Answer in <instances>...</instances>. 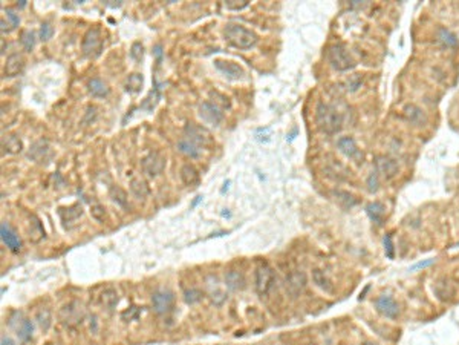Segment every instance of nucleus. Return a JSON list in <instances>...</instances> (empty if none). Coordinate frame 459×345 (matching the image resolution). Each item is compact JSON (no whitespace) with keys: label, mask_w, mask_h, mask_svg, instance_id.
<instances>
[{"label":"nucleus","mask_w":459,"mask_h":345,"mask_svg":"<svg viewBox=\"0 0 459 345\" xmlns=\"http://www.w3.org/2000/svg\"><path fill=\"white\" fill-rule=\"evenodd\" d=\"M316 123L321 132L332 135V133H337L341 129L343 118H341V115L338 114L335 108L320 101L316 109Z\"/></svg>","instance_id":"nucleus-1"},{"label":"nucleus","mask_w":459,"mask_h":345,"mask_svg":"<svg viewBox=\"0 0 459 345\" xmlns=\"http://www.w3.org/2000/svg\"><path fill=\"white\" fill-rule=\"evenodd\" d=\"M223 34H225L227 42L233 45L234 48H239V49H250V48L254 46L259 40V37L254 31H251L239 23L227 25L225 30H223Z\"/></svg>","instance_id":"nucleus-2"},{"label":"nucleus","mask_w":459,"mask_h":345,"mask_svg":"<svg viewBox=\"0 0 459 345\" xmlns=\"http://www.w3.org/2000/svg\"><path fill=\"white\" fill-rule=\"evenodd\" d=\"M86 318V309L80 301H71L64 304L60 312H58V319L67 329H74L77 325H80Z\"/></svg>","instance_id":"nucleus-3"},{"label":"nucleus","mask_w":459,"mask_h":345,"mask_svg":"<svg viewBox=\"0 0 459 345\" xmlns=\"http://www.w3.org/2000/svg\"><path fill=\"white\" fill-rule=\"evenodd\" d=\"M326 57H328V62L329 65L334 68L335 71H349L352 69L355 66V62L354 59L350 57L349 51L343 45L340 43H335V45H331L328 48V52H326Z\"/></svg>","instance_id":"nucleus-4"},{"label":"nucleus","mask_w":459,"mask_h":345,"mask_svg":"<svg viewBox=\"0 0 459 345\" xmlns=\"http://www.w3.org/2000/svg\"><path fill=\"white\" fill-rule=\"evenodd\" d=\"M103 49V37H101V33L98 28H91V30H87L84 37H83V42H81V51L86 57H89V59H94V57L100 55Z\"/></svg>","instance_id":"nucleus-5"},{"label":"nucleus","mask_w":459,"mask_h":345,"mask_svg":"<svg viewBox=\"0 0 459 345\" xmlns=\"http://www.w3.org/2000/svg\"><path fill=\"white\" fill-rule=\"evenodd\" d=\"M8 324H9V327L16 331L17 338L22 342H28V341L32 339V331H34L32 322L28 318H25L20 312H14L11 316H9Z\"/></svg>","instance_id":"nucleus-6"},{"label":"nucleus","mask_w":459,"mask_h":345,"mask_svg":"<svg viewBox=\"0 0 459 345\" xmlns=\"http://www.w3.org/2000/svg\"><path fill=\"white\" fill-rule=\"evenodd\" d=\"M274 270L265 263H262L257 265L256 268V273H254V287H256V292L259 295H267L272 284H274Z\"/></svg>","instance_id":"nucleus-7"},{"label":"nucleus","mask_w":459,"mask_h":345,"mask_svg":"<svg viewBox=\"0 0 459 345\" xmlns=\"http://www.w3.org/2000/svg\"><path fill=\"white\" fill-rule=\"evenodd\" d=\"M141 164H142L144 174H147L149 177L155 178L159 174H162V170L165 167V158H164V155H161L159 152H150L149 155H145L142 158Z\"/></svg>","instance_id":"nucleus-8"},{"label":"nucleus","mask_w":459,"mask_h":345,"mask_svg":"<svg viewBox=\"0 0 459 345\" xmlns=\"http://www.w3.org/2000/svg\"><path fill=\"white\" fill-rule=\"evenodd\" d=\"M375 309L377 312L389 319H396L399 314V305L398 302L389 295H381L375 301Z\"/></svg>","instance_id":"nucleus-9"},{"label":"nucleus","mask_w":459,"mask_h":345,"mask_svg":"<svg viewBox=\"0 0 459 345\" xmlns=\"http://www.w3.org/2000/svg\"><path fill=\"white\" fill-rule=\"evenodd\" d=\"M173 304H174V296L170 290H158L152 296L153 310L159 314L169 313L173 309Z\"/></svg>","instance_id":"nucleus-10"},{"label":"nucleus","mask_w":459,"mask_h":345,"mask_svg":"<svg viewBox=\"0 0 459 345\" xmlns=\"http://www.w3.org/2000/svg\"><path fill=\"white\" fill-rule=\"evenodd\" d=\"M199 117L204 123L211 124V126H218V124L222 121L223 115H222L221 108H218L214 103L204 101L199 104Z\"/></svg>","instance_id":"nucleus-11"},{"label":"nucleus","mask_w":459,"mask_h":345,"mask_svg":"<svg viewBox=\"0 0 459 345\" xmlns=\"http://www.w3.org/2000/svg\"><path fill=\"white\" fill-rule=\"evenodd\" d=\"M285 287H286V292L292 298H297L306 287V275L300 270L291 272L285 279Z\"/></svg>","instance_id":"nucleus-12"},{"label":"nucleus","mask_w":459,"mask_h":345,"mask_svg":"<svg viewBox=\"0 0 459 345\" xmlns=\"http://www.w3.org/2000/svg\"><path fill=\"white\" fill-rule=\"evenodd\" d=\"M184 137H187V138H190L191 141L198 143V145L202 146V148H204L205 145H208V143H211L210 132L205 129V128L199 126V124H196V123H189L187 126H185Z\"/></svg>","instance_id":"nucleus-13"},{"label":"nucleus","mask_w":459,"mask_h":345,"mask_svg":"<svg viewBox=\"0 0 459 345\" xmlns=\"http://www.w3.org/2000/svg\"><path fill=\"white\" fill-rule=\"evenodd\" d=\"M0 238H2L3 244L9 248L11 252L18 253L22 250V239L18 238V235L11 229V226L2 223L0 226Z\"/></svg>","instance_id":"nucleus-14"},{"label":"nucleus","mask_w":459,"mask_h":345,"mask_svg":"<svg viewBox=\"0 0 459 345\" xmlns=\"http://www.w3.org/2000/svg\"><path fill=\"white\" fill-rule=\"evenodd\" d=\"M377 172L378 174H381L386 180H392L398 175L399 172V167H398V163L394 160V158H389V157H378L377 158Z\"/></svg>","instance_id":"nucleus-15"},{"label":"nucleus","mask_w":459,"mask_h":345,"mask_svg":"<svg viewBox=\"0 0 459 345\" xmlns=\"http://www.w3.org/2000/svg\"><path fill=\"white\" fill-rule=\"evenodd\" d=\"M214 66H216L222 74H225L228 79H233V80H239L245 75V71H243L240 65L230 62V60H214Z\"/></svg>","instance_id":"nucleus-16"},{"label":"nucleus","mask_w":459,"mask_h":345,"mask_svg":"<svg viewBox=\"0 0 459 345\" xmlns=\"http://www.w3.org/2000/svg\"><path fill=\"white\" fill-rule=\"evenodd\" d=\"M25 68V59L22 57V54L14 52L6 59L5 62V68H3V74L6 77H16Z\"/></svg>","instance_id":"nucleus-17"},{"label":"nucleus","mask_w":459,"mask_h":345,"mask_svg":"<svg viewBox=\"0 0 459 345\" xmlns=\"http://www.w3.org/2000/svg\"><path fill=\"white\" fill-rule=\"evenodd\" d=\"M176 148H178V150H179L181 153H184V155H187V157H190V158H199L201 153H202V146H199L198 143L191 141V140L187 138V137H182V138L178 141Z\"/></svg>","instance_id":"nucleus-18"},{"label":"nucleus","mask_w":459,"mask_h":345,"mask_svg":"<svg viewBox=\"0 0 459 345\" xmlns=\"http://www.w3.org/2000/svg\"><path fill=\"white\" fill-rule=\"evenodd\" d=\"M225 284L230 290L233 292H240L245 289L247 285V281H245V276H243L242 272L239 270H230L227 272L225 275Z\"/></svg>","instance_id":"nucleus-19"},{"label":"nucleus","mask_w":459,"mask_h":345,"mask_svg":"<svg viewBox=\"0 0 459 345\" xmlns=\"http://www.w3.org/2000/svg\"><path fill=\"white\" fill-rule=\"evenodd\" d=\"M49 153V145H47L46 140H38L34 145L29 148L28 150V158H31L32 161L40 163L46 158V155Z\"/></svg>","instance_id":"nucleus-20"},{"label":"nucleus","mask_w":459,"mask_h":345,"mask_svg":"<svg viewBox=\"0 0 459 345\" xmlns=\"http://www.w3.org/2000/svg\"><path fill=\"white\" fill-rule=\"evenodd\" d=\"M337 148L338 150L346 155L348 158H355L360 155V150L357 148V143L352 137H341L338 141H337Z\"/></svg>","instance_id":"nucleus-21"},{"label":"nucleus","mask_w":459,"mask_h":345,"mask_svg":"<svg viewBox=\"0 0 459 345\" xmlns=\"http://www.w3.org/2000/svg\"><path fill=\"white\" fill-rule=\"evenodd\" d=\"M366 214L367 216L372 219V221L378 226H381L384 223V216H386V207L383 203H378V201H374V203H369L366 206Z\"/></svg>","instance_id":"nucleus-22"},{"label":"nucleus","mask_w":459,"mask_h":345,"mask_svg":"<svg viewBox=\"0 0 459 345\" xmlns=\"http://www.w3.org/2000/svg\"><path fill=\"white\" fill-rule=\"evenodd\" d=\"M28 236L32 243H38L45 238V230L42 227L40 219H38L35 215L29 216V223H28Z\"/></svg>","instance_id":"nucleus-23"},{"label":"nucleus","mask_w":459,"mask_h":345,"mask_svg":"<svg viewBox=\"0 0 459 345\" xmlns=\"http://www.w3.org/2000/svg\"><path fill=\"white\" fill-rule=\"evenodd\" d=\"M181 180L182 183L187 186V187H194L198 183H199V172L198 169L191 166V164H184L181 167Z\"/></svg>","instance_id":"nucleus-24"},{"label":"nucleus","mask_w":459,"mask_h":345,"mask_svg":"<svg viewBox=\"0 0 459 345\" xmlns=\"http://www.w3.org/2000/svg\"><path fill=\"white\" fill-rule=\"evenodd\" d=\"M332 195H334L337 203L343 209H346V210L352 209L358 203L357 198L352 194H349V192H345V190H334V192H332Z\"/></svg>","instance_id":"nucleus-25"},{"label":"nucleus","mask_w":459,"mask_h":345,"mask_svg":"<svg viewBox=\"0 0 459 345\" xmlns=\"http://www.w3.org/2000/svg\"><path fill=\"white\" fill-rule=\"evenodd\" d=\"M87 91H89L91 95L98 99H104L109 94V88L106 86V83H103L100 79H91L87 82Z\"/></svg>","instance_id":"nucleus-26"},{"label":"nucleus","mask_w":459,"mask_h":345,"mask_svg":"<svg viewBox=\"0 0 459 345\" xmlns=\"http://www.w3.org/2000/svg\"><path fill=\"white\" fill-rule=\"evenodd\" d=\"M35 321L38 324V327H40L43 331H47L51 329V324H52V313H51V310L47 309V307H42V309H38L37 313H35Z\"/></svg>","instance_id":"nucleus-27"},{"label":"nucleus","mask_w":459,"mask_h":345,"mask_svg":"<svg viewBox=\"0 0 459 345\" xmlns=\"http://www.w3.org/2000/svg\"><path fill=\"white\" fill-rule=\"evenodd\" d=\"M130 190L135 195V198H138V199H145L149 197V192H150L147 183L141 178H133L130 181Z\"/></svg>","instance_id":"nucleus-28"},{"label":"nucleus","mask_w":459,"mask_h":345,"mask_svg":"<svg viewBox=\"0 0 459 345\" xmlns=\"http://www.w3.org/2000/svg\"><path fill=\"white\" fill-rule=\"evenodd\" d=\"M312 281H314V284L318 287V289L325 290V292H329V293H331L332 289H334V285H332L331 279L325 275V272L318 270V268L312 270Z\"/></svg>","instance_id":"nucleus-29"},{"label":"nucleus","mask_w":459,"mask_h":345,"mask_svg":"<svg viewBox=\"0 0 459 345\" xmlns=\"http://www.w3.org/2000/svg\"><path fill=\"white\" fill-rule=\"evenodd\" d=\"M436 38H438V40L441 42L444 46H447V48H455V46H458V37H456L452 31H448L447 28H438Z\"/></svg>","instance_id":"nucleus-30"},{"label":"nucleus","mask_w":459,"mask_h":345,"mask_svg":"<svg viewBox=\"0 0 459 345\" xmlns=\"http://www.w3.org/2000/svg\"><path fill=\"white\" fill-rule=\"evenodd\" d=\"M100 302L104 309L112 310L116 305V302H118V293H116L115 289H106V290H103V293L100 296Z\"/></svg>","instance_id":"nucleus-31"},{"label":"nucleus","mask_w":459,"mask_h":345,"mask_svg":"<svg viewBox=\"0 0 459 345\" xmlns=\"http://www.w3.org/2000/svg\"><path fill=\"white\" fill-rule=\"evenodd\" d=\"M142 75L138 74V72H133L127 77V80H126V91L130 92V94H136L140 92L141 88H142Z\"/></svg>","instance_id":"nucleus-32"},{"label":"nucleus","mask_w":459,"mask_h":345,"mask_svg":"<svg viewBox=\"0 0 459 345\" xmlns=\"http://www.w3.org/2000/svg\"><path fill=\"white\" fill-rule=\"evenodd\" d=\"M404 115H406V118H407L410 123H413V124H421V123L424 121V114H423V111L419 109L418 106H415V104H409V106H406Z\"/></svg>","instance_id":"nucleus-33"},{"label":"nucleus","mask_w":459,"mask_h":345,"mask_svg":"<svg viewBox=\"0 0 459 345\" xmlns=\"http://www.w3.org/2000/svg\"><path fill=\"white\" fill-rule=\"evenodd\" d=\"M60 215H62V219L64 223H71V221H74V219H77L78 216L83 215V209L80 204H74L67 209H62Z\"/></svg>","instance_id":"nucleus-34"},{"label":"nucleus","mask_w":459,"mask_h":345,"mask_svg":"<svg viewBox=\"0 0 459 345\" xmlns=\"http://www.w3.org/2000/svg\"><path fill=\"white\" fill-rule=\"evenodd\" d=\"M3 149L8 153H18L22 150V141L17 135H8L3 140Z\"/></svg>","instance_id":"nucleus-35"},{"label":"nucleus","mask_w":459,"mask_h":345,"mask_svg":"<svg viewBox=\"0 0 459 345\" xmlns=\"http://www.w3.org/2000/svg\"><path fill=\"white\" fill-rule=\"evenodd\" d=\"M111 198L113 199V203H116L121 207H127V194L118 186H112L111 187Z\"/></svg>","instance_id":"nucleus-36"},{"label":"nucleus","mask_w":459,"mask_h":345,"mask_svg":"<svg viewBox=\"0 0 459 345\" xmlns=\"http://www.w3.org/2000/svg\"><path fill=\"white\" fill-rule=\"evenodd\" d=\"M20 43H22V46L25 48V51L31 52V51L34 49V46H35V34H34L32 31H29V30L22 31V34H20Z\"/></svg>","instance_id":"nucleus-37"},{"label":"nucleus","mask_w":459,"mask_h":345,"mask_svg":"<svg viewBox=\"0 0 459 345\" xmlns=\"http://www.w3.org/2000/svg\"><path fill=\"white\" fill-rule=\"evenodd\" d=\"M202 292L198 290V289H190V290H185L184 292V299L187 304H196L202 299Z\"/></svg>","instance_id":"nucleus-38"},{"label":"nucleus","mask_w":459,"mask_h":345,"mask_svg":"<svg viewBox=\"0 0 459 345\" xmlns=\"http://www.w3.org/2000/svg\"><path fill=\"white\" fill-rule=\"evenodd\" d=\"M91 214H92V218L96 219L98 223H104L106 219V209L101 206V204H94L91 207Z\"/></svg>","instance_id":"nucleus-39"},{"label":"nucleus","mask_w":459,"mask_h":345,"mask_svg":"<svg viewBox=\"0 0 459 345\" xmlns=\"http://www.w3.org/2000/svg\"><path fill=\"white\" fill-rule=\"evenodd\" d=\"M367 189H369V192L370 194H375V192L380 189V180H378V172L375 170V172H372L369 177H367Z\"/></svg>","instance_id":"nucleus-40"},{"label":"nucleus","mask_w":459,"mask_h":345,"mask_svg":"<svg viewBox=\"0 0 459 345\" xmlns=\"http://www.w3.org/2000/svg\"><path fill=\"white\" fill-rule=\"evenodd\" d=\"M248 0H227L225 2V6L231 11H240V9L247 8L248 6Z\"/></svg>","instance_id":"nucleus-41"},{"label":"nucleus","mask_w":459,"mask_h":345,"mask_svg":"<svg viewBox=\"0 0 459 345\" xmlns=\"http://www.w3.org/2000/svg\"><path fill=\"white\" fill-rule=\"evenodd\" d=\"M142 54H144V48L140 42H135L130 48V57L135 60V62H141L142 59Z\"/></svg>","instance_id":"nucleus-42"},{"label":"nucleus","mask_w":459,"mask_h":345,"mask_svg":"<svg viewBox=\"0 0 459 345\" xmlns=\"http://www.w3.org/2000/svg\"><path fill=\"white\" fill-rule=\"evenodd\" d=\"M52 34H54V30H52V26L47 23V22H45V23H42V26H40V38L43 42H47L49 38L52 37Z\"/></svg>","instance_id":"nucleus-43"},{"label":"nucleus","mask_w":459,"mask_h":345,"mask_svg":"<svg viewBox=\"0 0 459 345\" xmlns=\"http://www.w3.org/2000/svg\"><path fill=\"white\" fill-rule=\"evenodd\" d=\"M210 95L213 99H216V106L219 108V106H222V108H230V101H228V99L225 97V95H222V94H219V92H216V91H211L210 92Z\"/></svg>","instance_id":"nucleus-44"},{"label":"nucleus","mask_w":459,"mask_h":345,"mask_svg":"<svg viewBox=\"0 0 459 345\" xmlns=\"http://www.w3.org/2000/svg\"><path fill=\"white\" fill-rule=\"evenodd\" d=\"M384 250L389 260H394V243H392V235L390 233L384 236Z\"/></svg>","instance_id":"nucleus-45"},{"label":"nucleus","mask_w":459,"mask_h":345,"mask_svg":"<svg viewBox=\"0 0 459 345\" xmlns=\"http://www.w3.org/2000/svg\"><path fill=\"white\" fill-rule=\"evenodd\" d=\"M361 83H363V79H360V75H354L352 79L346 82V86H348L346 89L350 91V92H354V91H357L360 88Z\"/></svg>","instance_id":"nucleus-46"},{"label":"nucleus","mask_w":459,"mask_h":345,"mask_svg":"<svg viewBox=\"0 0 459 345\" xmlns=\"http://www.w3.org/2000/svg\"><path fill=\"white\" fill-rule=\"evenodd\" d=\"M3 11L6 13V16H8L9 20H11V30H14V28H17V26H18V23H20V18H18V16L13 11L11 8H5Z\"/></svg>","instance_id":"nucleus-47"},{"label":"nucleus","mask_w":459,"mask_h":345,"mask_svg":"<svg viewBox=\"0 0 459 345\" xmlns=\"http://www.w3.org/2000/svg\"><path fill=\"white\" fill-rule=\"evenodd\" d=\"M227 299V295L223 293V292H213L211 293V301H213V304H216V305H221L223 301Z\"/></svg>","instance_id":"nucleus-48"},{"label":"nucleus","mask_w":459,"mask_h":345,"mask_svg":"<svg viewBox=\"0 0 459 345\" xmlns=\"http://www.w3.org/2000/svg\"><path fill=\"white\" fill-rule=\"evenodd\" d=\"M435 263V260H427V261H423V263H418V264H415V265H412L410 267V270H418V268H426V267H428V265H432Z\"/></svg>","instance_id":"nucleus-49"},{"label":"nucleus","mask_w":459,"mask_h":345,"mask_svg":"<svg viewBox=\"0 0 459 345\" xmlns=\"http://www.w3.org/2000/svg\"><path fill=\"white\" fill-rule=\"evenodd\" d=\"M2 345H14V342H13V339L11 338H8V336H2Z\"/></svg>","instance_id":"nucleus-50"},{"label":"nucleus","mask_w":459,"mask_h":345,"mask_svg":"<svg viewBox=\"0 0 459 345\" xmlns=\"http://www.w3.org/2000/svg\"><path fill=\"white\" fill-rule=\"evenodd\" d=\"M155 54L158 55V57H161V46H159V45L155 48Z\"/></svg>","instance_id":"nucleus-51"},{"label":"nucleus","mask_w":459,"mask_h":345,"mask_svg":"<svg viewBox=\"0 0 459 345\" xmlns=\"http://www.w3.org/2000/svg\"><path fill=\"white\" fill-rule=\"evenodd\" d=\"M363 345H374V344H363Z\"/></svg>","instance_id":"nucleus-52"},{"label":"nucleus","mask_w":459,"mask_h":345,"mask_svg":"<svg viewBox=\"0 0 459 345\" xmlns=\"http://www.w3.org/2000/svg\"><path fill=\"white\" fill-rule=\"evenodd\" d=\"M306 345H316V344H306Z\"/></svg>","instance_id":"nucleus-53"}]
</instances>
